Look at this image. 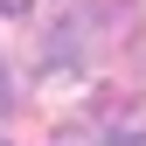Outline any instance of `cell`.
I'll return each mask as SVG.
<instances>
[{
    "mask_svg": "<svg viewBox=\"0 0 146 146\" xmlns=\"http://www.w3.org/2000/svg\"><path fill=\"white\" fill-rule=\"evenodd\" d=\"M0 146H7V139H0Z\"/></svg>",
    "mask_w": 146,
    "mask_h": 146,
    "instance_id": "obj_3",
    "label": "cell"
},
{
    "mask_svg": "<svg viewBox=\"0 0 146 146\" xmlns=\"http://www.w3.org/2000/svg\"><path fill=\"white\" fill-rule=\"evenodd\" d=\"M125 21H132V7L125 0H70V7L56 14V28H49V63H70L84 70L90 56H104V49L125 35Z\"/></svg>",
    "mask_w": 146,
    "mask_h": 146,
    "instance_id": "obj_1",
    "label": "cell"
},
{
    "mask_svg": "<svg viewBox=\"0 0 146 146\" xmlns=\"http://www.w3.org/2000/svg\"><path fill=\"white\" fill-rule=\"evenodd\" d=\"M21 7H35V0H0V14H21Z\"/></svg>",
    "mask_w": 146,
    "mask_h": 146,
    "instance_id": "obj_2",
    "label": "cell"
}]
</instances>
